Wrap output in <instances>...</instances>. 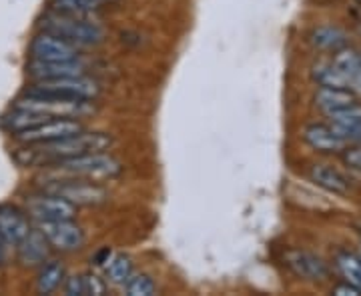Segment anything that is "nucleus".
<instances>
[{
	"instance_id": "obj_1",
	"label": "nucleus",
	"mask_w": 361,
	"mask_h": 296,
	"mask_svg": "<svg viewBox=\"0 0 361 296\" xmlns=\"http://www.w3.org/2000/svg\"><path fill=\"white\" fill-rule=\"evenodd\" d=\"M111 136L104 132H78L68 139L54 142H40L23 150L16 156L23 165H40V162H61L66 158L103 153L111 146Z\"/></svg>"
},
{
	"instance_id": "obj_2",
	"label": "nucleus",
	"mask_w": 361,
	"mask_h": 296,
	"mask_svg": "<svg viewBox=\"0 0 361 296\" xmlns=\"http://www.w3.org/2000/svg\"><path fill=\"white\" fill-rule=\"evenodd\" d=\"M42 28L52 32L61 39L68 40L75 46H94L104 40L103 26L97 22H89L80 16H68V14H54L42 20Z\"/></svg>"
},
{
	"instance_id": "obj_3",
	"label": "nucleus",
	"mask_w": 361,
	"mask_h": 296,
	"mask_svg": "<svg viewBox=\"0 0 361 296\" xmlns=\"http://www.w3.org/2000/svg\"><path fill=\"white\" fill-rule=\"evenodd\" d=\"M14 106L47 115L51 118H80L92 112L90 101H71L52 94H40V92H26L25 98L16 101Z\"/></svg>"
},
{
	"instance_id": "obj_4",
	"label": "nucleus",
	"mask_w": 361,
	"mask_h": 296,
	"mask_svg": "<svg viewBox=\"0 0 361 296\" xmlns=\"http://www.w3.org/2000/svg\"><path fill=\"white\" fill-rule=\"evenodd\" d=\"M56 172L65 174V176H80V179H113L116 174H121V162L115 156L104 155V153H90V155L75 156V158H66L61 162H54Z\"/></svg>"
},
{
	"instance_id": "obj_5",
	"label": "nucleus",
	"mask_w": 361,
	"mask_h": 296,
	"mask_svg": "<svg viewBox=\"0 0 361 296\" xmlns=\"http://www.w3.org/2000/svg\"><path fill=\"white\" fill-rule=\"evenodd\" d=\"M28 92H40V94H52L71 101H92L101 94L99 84L87 77H66L51 78V80H37L35 86Z\"/></svg>"
},
{
	"instance_id": "obj_6",
	"label": "nucleus",
	"mask_w": 361,
	"mask_h": 296,
	"mask_svg": "<svg viewBox=\"0 0 361 296\" xmlns=\"http://www.w3.org/2000/svg\"><path fill=\"white\" fill-rule=\"evenodd\" d=\"M44 191L59 194V196H63L68 202L77 206L101 205L109 198V193L103 186L87 181H75V176H66L63 181H51L44 186Z\"/></svg>"
},
{
	"instance_id": "obj_7",
	"label": "nucleus",
	"mask_w": 361,
	"mask_h": 296,
	"mask_svg": "<svg viewBox=\"0 0 361 296\" xmlns=\"http://www.w3.org/2000/svg\"><path fill=\"white\" fill-rule=\"evenodd\" d=\"M82 132V124L73 118H51L39 127L16 132V141L26 144H40V142H54L61 139H68L73 134Z\"/></svg>"
},
{
	"instance_id": "obj_8",
	"label": "nucleus",
	"mask_w": 361,
	"mask_h": 296,
	"mask_svg": "<svg viewBox=\"0 0 361 296\" xmlns=\"http://www.w3.org/2000/svg\"><path fill=\"white\" fill-rule=\"evenodd\" d=\"M39 231L56 250H77L85 243V232L71 220H39Z\"/></svg>"
},
{
	"instance_id": "obj_9",
	"label": "nucleus",
	"mask_w": 361,
	"mask_h": 296,
	"mask_svg": "<svg viewBox=\"0 0 361 296\" xmlns=\"http://www.w3.org/2000/svg\"><path fill=\"white\" fill-rule=\"evenodd\" d=\"M26 208L37 220H71L77 214V205L47 191L40 196H30L26 200Z\"/></svg>"
},
{
	"instance_id": "obj_10",
	"label": "nucleus",
	"mask_w": 361,
	"mask_h": 296,
	"mask_svg": "<svg viewBox=\"0 0 361 296\" xmlns=\"http://www.w3.org/2000/svg\"><path fill=\"white\" fill-rule=\"evenodd\" d=\"M30 54L32 60H42V63H56V60H71L77 58L78 51L75 44H71L68 40L61 39L52 32L39 34L30 44Z\"/></svg>"
},
{
	"instance_id": "obj_11",
	"label": "nucleus",
	"mask_w": 361,
	"mask_h": 296,
	"mask_svg": "<svg viewBox=\"0 0 361 296\" xmlns=\"http://www.w3.org/2000/svg\"><path fill=\"white\" fill-rule=\"evenodd\" d=\"M285 264L291 269L293 274L305 281H325L327 278V264L322 258L305 252V250H289L285 252Z\"/></svg>"
},
{
	"instance_id": "obj_12",
	"label": "nucleus",
	"mask_w": 361,
	"mask_h": 296,
	"mask_svg": "<svg viewBox=\"0 0 361 296\" xmlns=\"http://www.w3.org/2000/svg\"><path fill=\"white\" fill-rule=\"evenodd\" d=\"M87 66L80 58L71 60H56V63H42L32 60L28 65V75L37 80H51V78H66V77H85Z\"/></svg>"
},
{
	"instance_id": "obj_13",
	"label": "nucleus",
	"mask_w": 361,
	"mask_h": 296,
	"mask_svg": "<svg viewBox=\"0 0 361 296\" xmlns=\"http://www.w3.org/2000/svg\"><path fill=\"white\" fill-rule=\"evenodd\" d=\"M28 222L26 219L11 206H0V240L6 246H20V243L28 236Z\"/></svg>"
},
{
	"instance_id": "obj_14",
	"label": "nucleus",
	"mask_w": 361,
	"mask_h": 296,
	"mask_svg": "<svg viewBox=\"0 0 361 296\" xmlns=\"http://www.w3.org/2000/svg\"><path fill=\"white\" fill-rule=\"evenodd\" d=\"M303 139L311 148H315L317 153H327V155L341 153L345 148V144H348L336 130L331 127H325V124H311V127H307L303 130Z\"/></svg>"
},
{
	"instance_id": "obj_15",
	"label": "nucleus",
	"mask_w": 361,
	"mask_h": 296,
	"mask_svg": "<svg viewBox=\"0 0 361 296\" xmlns=\"http://www.w3.org/2000/svg\"><path fill=\"white\" fill-rule=\"evenodd\" d=\"M49 240L44 238V234L40 231H30L28 236L18 246V255L20 262L26 266H37L42 264L49 258Z\"/></svg>"
},
{
	"instance_id": "obj_16",
	"label": "nucleus",
	"mask_w": 361,
	"mask_h": 296,
	"mask_svg": "<svg viewBox=\"0 0 361 296\" xmlns=\"http://www.w3.org/2000/svg\"><path fill=\"white\" fill-rule=\"evenodd\" d=\"M311 181L315 182L317 186H322L325 191L336 194H345L349 191L348 179L334 167L327 165H313L310 170Z\"/></svg>"
},
{
	"instance_id": "obj_17",
	"label": "nucleus",
	"mask_w": 361,
	"mask_h": 296,
	"mask_svg": "<svg viewBox=\"0 0 361 296\" xmlns=\"http://www.w3.org/2000/svg\"><path fill=\"white\" fill-rule=\"evenodd\" d=\"M315 104L322 108L325 115H331L336 110H341L345 106L355 104V94L345 89H329V86H319L315 94Z\"/></svg>"
},
{
	"instance_id": "obj_18",
	"label": "nucleus",
	"mask_w": 361,
	"mask_h": 296,
	"mask_svg": "<svg viewBox=\"0 0 361 296\" xmlns=\"http://www.w3.org/2000/svg\"><path fill=\"white\" fill-rule=\"evenodd\" d=\"M311 42H313L317 49H322V51L337 52L341 51V49H345L348 39H345V32L336 28V26H319V28L313 30Z\"/></svg>"
},
{
	"instance_id": "obj_19",
	"label": "nucleus",
	"mask_w": 361,
	"mask_h": 296,
	"mask_svg": "<svg viewBox=\"0 0 361 296\" xmlns=\"http://www.w3.org/2000/svg\"><path fill=\"white\" fill-rule=\"evenodd\" d=\"M331 118V129L336 130L337 134L343 139L348 134L349 130L360 129L361 127V106L360 104H351V106H345L341 110H336L331 115H327ZM345 141V139H343Z\"/></svg>"
},
{
	"instance_id": "obj_20",
	"label": "nucleus",
	"mask_w": 361,
	"mask_h": 296,
	"mask_svg": "<svg viewBox=\"0 0 361 296\" xmlns=\"http://www.w3.org/2000/svg\"><path fill=\"white\" fill-rule=\"evenodd\" d=\"M51 120V116L39 115V112H32V110H25V108H16L14 106V112L11 116L4 118V127L8 130H13L14 134L20 132V130L32 129V127H39L42 122Z\"/></svg>"
},
{
	"instance_id": "obj_21",
	"label": "nucleus",
	"mask_w": 361,
	"mask_h": 296,
	"mask_svg": "<svg viewBox=\"0 0 361 296\" xmlns=\"http://www.w3.org/2000/svg\"><path fill=\"white\" fill-rule=\"evenodd\" d=\"M65 281V266L56 260L49 262L37 278V290L40 295H51Z\"/></svg>"
},
{
	"instance_id": "obj_22",
	"label": "nucleus",
	"mask_w": 361,
	"mask_h": 296,
	"mask_svg": "<svg viewBox=\"0 0 361 296\" xmlns=\"http://www.w3.org/2000/svg\"><path fill=\"white\" fill-rule=\"evenodd\" d=\"M313 78L317 80L319 86H329V89H345L349 91V80L341 68L331 65H317L313 70Z\"/></svg>"
},
{
	"instance_id": "obj_23",
	"label": "nucleus",
	"mask_w": 361,
	"mask_h": 296,
	"mask_svg": "<svg viewBox=\"0 0 361 296\" xmlns=\"http://www.w3.org/2000/svg\"><path fill=\"white\" fill-rule=\"evenodd\" d=\"M336 264L345 283L355 284L357 288H361V257L353 252H339L336 257Z\"/></svg>"
},
{
	"instance_id": "obj_24",
	"label": "nucleus",
	"mask_w": 361,
	"mask_h": 296,
	"mask_svg": "<svg viewBox=\"0 0 361 296\" xmlns=\"http://www.w3.org/2000/svg\"><path fill=\"white\" fill-rule=\"evenodd\" d=\"M104 269H106L109 283L118 284V286H125V284L129 283L130 276H133V262L125 255H118V257L111 258V262Z\"/></svg>"
},
{
	"instance_id": "obj_25",
	"label": "nucleus",
	"mask_w": 361,
	"mask_h": 296,
	"mask_svg": "<svg viewBox=\"0 0 361 296\" xmlns=\"http://www.w3.org/2000/svg\"><path fill=\"white\" fill-rule=\"evenodd\" d=\"M125 292L129 296H153L157 292V286L147 274H133L129 283L125 284Z\"/></svg>"
},
{
	"instance_id": "obj_26",
	"label": "nucleus",
	"mask_w": 361,
	"mask_h": 296,
	"mask_svg": "<svg viewBox=\"0 0 361 296\" xmlns=\"http://www.w3.org/2000/svg\"><path fill=\"white\" fill-rule=\"evenodd\" d=\"M82 284H85V295H104V283L94 274L82 276Z\"/></svg>"
},
{
	"instance_id": "obj_27",
	"label": "nucleus",
	"mask_w": 361,
	"mask_h": 296,
	"mask_svg": "<svg viewBox=\"0 0 361 296\" xmlns=\"http://www.w3.org/2000/svg\"><path fill=\"white\" fill-rule=\"evenodd\" d=\"M65 292L68 296L85 295V284H82V276H71L65 284Z\"/></svg>"
},
{
	"instance_id": "obj_28",
	"label": "nucleus",
	"mask_w": 361,
	"mask_h": 296,
	"mask_svg": "<svg viewBox=\"0 0 361 296\" xmlns=\"http://www.w3.org/2000/svg\"><path fill=\"white\" fill-rule=\"evenodd\" d=\"M345 162H348L351 168H357L361 170V146H355V148H349L348 153L343 155Z\"/></svg>"
},
{
	"instance_id": "obj_29",
	"label": "nucleus",
	"mask_w": 361,
	"mask_h": 296,
	"mask_svg": "<svg viewBox=\"0 0 361 296\" xmlns=\"http://www.w3.org/2000/svg\"><path fill=\"white\" fill-rule=\"evenodd\" d=\"M334 295L337 296H361V288H357L355 284L345 283V284H339L334 288Z\"/></svg>"
},
{
	"instance_id": "obj_30",
	"label": "nucleus",
	"mask_w": 361,
	"mask_h": 296,
	"mask_svg": "<svg viewBox=\"0 0 361 296\" xmlns=\"http://www.w3.org/2000/svg\"><path fill=\"white\" fill-rule=\"evenodd\" d=\"M94 262H97V264H101V266H106V264L111 262V250H109V248L101 250V252L94 257Z\"/></svg>"
},
{
	"instance_id": "obj_31",
	"label": "nucleus",
	"mask_w": 361,
	"mask_h": 296,
	"mask_svg": "<svg viewBox=\"0 0 361 296\" xmlns=\"http://www.w3.org/2000/svg\"><path fill=\"white\" fill-rule=\"evenodd\" d=\"M345 139V142H360L361 144V127L360 129H353V130H349L348 134L343 136Z\"/></svg>"
},
{
	"instance_id": "obj_32",
	"label": "nucleus",
	"mask_w": 361,
	"mask_h": 296,
	"mask_svg": "<svg viewBox=\"0 0 361 296\" xmlns=\"http://www.w3.org/2000/svg\"><path fill=\"white\" fill-rule=\"evenodd\" d=\"M2 245H4V243L0 240V262H2V258H4V250H2Z\"/></svg>"
}]
</instances>
